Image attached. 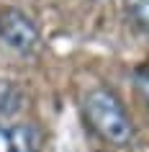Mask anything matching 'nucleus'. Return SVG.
I'll list each match as a JSON object with an SVG mask.
<instances>
[{
  "label": "nucleus",
  "instance_id": "nucleus-5",
  "mask_svg": "<svg viewBox=\"0 0 149 152\" xmlns=\"http://www.w3.org/2000/svg\"><path fill=\"white\" fill-rule=\"evenodd\" d=\"M134 85H136V93L144 101V106L149 108V67H139L134 72Z\"/></svg>",
  "mask_w": 149,
  "mask_h": 152
},
{
  "label": "nucleus",
  "instance_id": "nucleus-4",
  "mask_svg": "<svg viewBox=\"0 0 149 152\" xmlns=\"http://www.w3.org/2000/svg\"><path fill=\"white\" fill-rule=\"evenodd\" d=\"M21 90L8 80H0V119H8L21 108Z\"/></svg>",
  "mask_w": 149,
  "mask_h": 152
},
{
  "label": "nucleus",
  "instance_id": "nucleus-1",
  "mask_svg": "<svg viewBox=\"0 0 149 152\" xmlns=\"http://www.w3.org/2000/svg\"><path fill=\"white\" fill-rule=\"evenodd\" d=\"M82 113H85L87 126L100 137L103 142L113 147H129L134 142V124L126 111L124 101L110 88L100 85L93 88L82 101Z\"/></svg>",
  "mask_w": 149,
  "mask_h": 152
},
{
  "label": "nucleus",
  "instance_id": "nucleus-6",
  "mask_svg": "<svg viewBox=\"0 0 149 152\" xmlns=\"http://www.w3.org/2000/svg\"><path fill=\"white\" fill-rule=\"evenodd\" d=\"M0 152H18L16 150V137H13V126H3L0 124Z\"/></svg>",
  "mask_w": 149,
  "mask_h": 152
},
{
  "label": "nucleus",
  "instance_id": "nucleus-2",
  "mask_svg": "<svg viewBox=\"0 0 149 152\" xmlns=\"http://www.w3.org/2000/svg\"><path fill=\"white\" fill-rule=\"evenodd\" d=\"M0 39L21 54H31L36 52L41 36L31 16H26L18 8H3L0 10Z\"/></svg>",
  "mask_w": 149,
  "mask_h": 152
},
{
  "label": "nucleus",
  "instance_id": "nucleus-3",
  "mask_svg": "<svg viewBox=\"0 0 149 152\" xmlns=\"http://www.w3.org/2000/svg\"><path fill=\"white\" fill-rule=\"evenodd\" d=\"M121 8L134 28L149 34V0H121Z\"/></svg>",
  "mask_w": 149,
  "mask_h": 152
}]
</instances>
